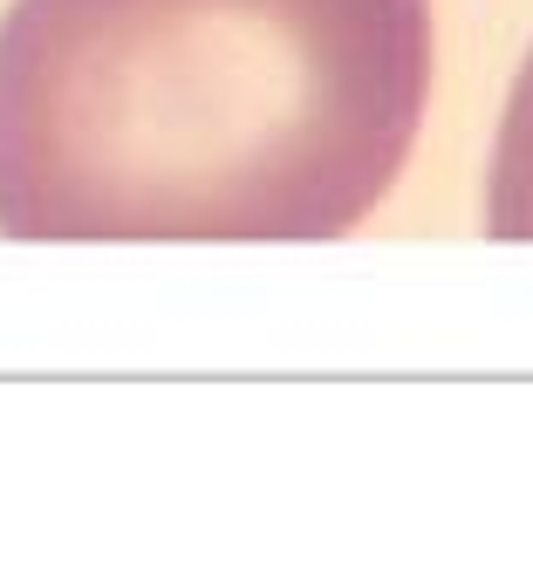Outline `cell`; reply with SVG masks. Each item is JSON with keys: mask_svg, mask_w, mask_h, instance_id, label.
Returning a JSON list of instances; mask_svg holds the SVG:
<instances>
[{"mask_svg": "<svg viewBox=\"0 0 533 567\" xmlns=\"http://www.w3.org/2000/svg\"><path fill=\"white\" fill-rule=\"evenodd\" d=\"M431 103V0H14L0 233L308 247L390 198Z\"/></svg>", "mask_w": 533, "mask_h": 567, "instance_id": "1", "label": "cell"}, {"mask_svg": "<svg viewBox=\"0 0 533 567\" xmlns=\"http://www.w3.org/2000/svg\"><path fill=\"white\" fill-rule=\"evenodd\" d=\"M485 233L533 247V55L513 75V96L500 116V144H492L485 172Z\"/></svg>", "mask_w": 533, "mask_h": 567, "instance_id": "2", "label": "cell"}]
</instances>
